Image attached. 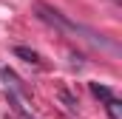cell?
I'll use <instances>...</instances> for the list:
<instances>
[{
    "label": "cell",
    "instance_id": "obj_4",
    "mask_svg": "<svg viewBox=\"0 0 122 119\" xmlns=\"http://www.w3.org/2000/svg\"><path fill=\"white\" fill-rule=\"evenodd\" d=\"M105 108H108V114H111V119H122V102L117 99V96H111V99L105 102Z\"/></svg>",
    "mask_w": 122,
    "mask_h": 119
},
{
    "label": "cell",
    "instance_id": "obj_1",
    "mask_svg": "<svg viewBox=\"0 0 122 119\" xmlns=\"http://www.w3.org/2000/svg\"><path fill=\"white\" fill-rule=\"evenodd\" d=\"M34 9H37V17L46 20V23L54 26V29H62V31H77V29H80L74 20H68L60 9H54V6H48V3H37Z\"/></svg>",
    "mask_w": 122,
    "mask_h": 119
},
{
    "label": "cell",
    "instance_id": "obj_2",
    "mask_svg": "<svg viewBox=\"0 0 122 119\" xmlns=\"http://www.w3.org/2000/svg\"><path fill=\"white\" fill-rule=\"evenodd\" d=\"M14 54H17L20 60H26V62H31V65H43L40 54H37V51H31V48H26V45H17V48H14Z\"/></svg>",
    "mask_w": 122,
    "mask_h": 119
},
{
    "label": "cell",
    "instance_id": "obj_6",
    "mask_svg": "<svg viewBox=\"0 0 122 119\" xmlns=\"http://www.w3.org/2000/svg\"><path fill=\"white\" fill-rule=\"evenodd\" d=\"M60 99L65 102V105H68V111H77V99H74L68 91H60Z\"/></svg>",
    "mask_w": 122,
    "mask_h": 119
},
{
    "label": "cell",
    "instance_id": "obj_5",
    "mask_svg": "<svg viewBox=\"0 0 122 119\" xmlns=\"http://www.w3.org/2000/svg\"><path fill=\"white\" fill-rule=\"evenodd\" d=\"M0 77H3V79H6V82H9L14 91H20V79H17V74H14V71H9V68H0Z\"/></svg>",
    "mask_w": 122,
    "mask_h": 119
},
{
    "label": "cell",
    "instance_id": "obj_3",
    "mask_svg": "<svg viewBox=\"0 0 122 119\" xmlns=\"http://www.w3.org/2000/svg\"><path fill=\"white\" fill-rule=\"evenodd\" d=\"M91 94H94V96H97V99H102V102H108V99L114 96L108 85H99V82H91Z\"/></svg>",
    "mask_w": 122,
    "mask_h": 119
}]
</instances>
